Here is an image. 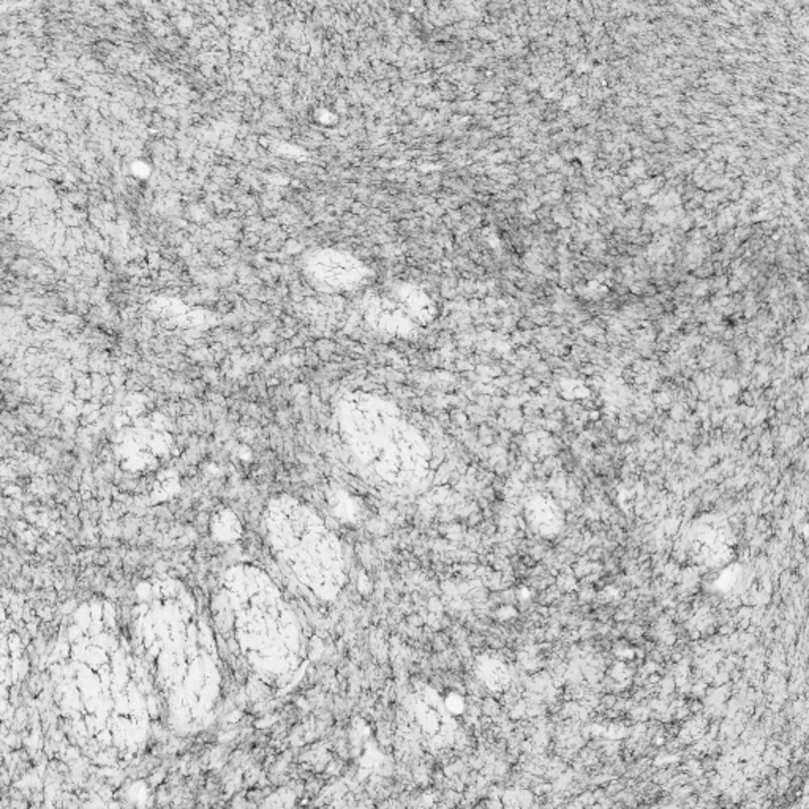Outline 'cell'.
<instances>
[{"mask_svg": "<svg viewBox=\"0 0 809 809\" xmlns=\"http://www.w3.org/2000/svg\"><path fill=\"white\" fill-rule=\"evenodd\" d=\"M656 189H658V187H656V182H647V184L640 185V187H639V193H640V195H647V196H648V195H651V193H655Z\"/></svg>", "mask_w": 809, "mask_h": 809, "instance_id": "5b68a950", "label": "cell"}, {"mask_svg": "<svg viewBox=\"0 0 809 809\" xmlns=\"http://www.w3.org/2000/svg\"><path fill=\"white\" fill-rule=\"evenodd\" d=\"M729 288H730V291H733V293H738V291H740V289H741V288H743V283H741V281H740L738 278H733V280L730 281V283H729Z\"/></svg>", "mask_w": 809, "mask_h": 809, "instance_id": "8992f818", "label": "cell"}, {"mask_svg": "<svg viewBox=\"0 0 809 809\" xmlns=\"http://www.w3.org/2000/svg\"><path fill=\"white\" fill-rule=\"evenodd\" d=\"M617 699H618L617 694L607 693L606 695L601 697V707H604L606 710H607V708H613V705H615V702H617Z\"/></svg>", "mask_w": 809, "mask_h": 809, "instance_id": "277c9868", "label": "cell"}, {"mask_svg": "<svg viewBox=\"0 0 809 809\" xmlns=\"http://www.w3.org/2000/svg\"><path fill=\"white\" fill-rule=\"evenodd\" d=\"M336 418L341 440L370 478L397 490L424 484L432 452L396 403L370 392H348Z\"/></svg>", "mask_w": 809, "mask_h": 809, "instance_id": "6da1fadb", "label": "cell"}, {"mask_svg": "<svg viewBox=\"0 0 809 809\" xmlns=\"http://www.w3.org/2000/svg\"><path fill=\"white\" fill-rule=\"evenodd\" d=\"M266 530L277 561L311 593L329 598L343 586L341 546L315 511L291 496H277L267 508Z\"/></svg>", "mask_w": 809, "mask_h": 809, "instance_id": "7a4b0ae2", "label": "cell"}, {"mask_svg": "<svg viewBox=\"0 0 809 809\" xmlns=\"http://www.w3.org/2000/svg\"><path fill=\"white\" fill-rule=\"evenodd\" d=\"M318 283L331 288L351 286L361 280V266L343 255H326L311 263Z\"/></svg>", "mask_w": 809, "mask_h": 809, "instance_id": "3957f363", "label": "cell"}]
</instances>
